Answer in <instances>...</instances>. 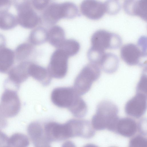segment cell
Listing matches in <instances>:
<instances>
[{
  "mask_svg": "<svg viewBox=\"0 0 147 147\" xmlns=\"http://www.w3.org/2000/svg\"><path fill=\"white\" fill-rule=\"evenodd\" d=\"M118 107L112 102L108 100L101 101L98 105L96 113L92 118L93 127L98 130L114 127L118 121Z\"/></svg>",
  "mask_w": 147,
  "mask_h": 147,
  "instance_id": "6da1fadb",
  "label": "cell"
},
{
  "mask_svg": "<svg viewBox=\"0 0 147 147\" xmlns=\"http://www.w3.org/2000/svg\"><path fill=\"white\" fill-rule=\"evenodd\" d=\"M100 75L99 67L90 63L81 70L75 79L73 88L79 96L84 95L89 90L93 83L98 79Z\"/></svg>",
  "mask_w": 147,
  "mask_h": 147,
  "instance_id": "7a4b0ae2",
  "label": "cell"
},
{
  "mask_svg": "<svg viewBox=\"0 0 147 147\" xmlns=\"http://www.w3.org/2000/svg\"><path fill=\"white\" fill-rule=\"evenodd\" d=\"M14 5L17 11L18 24L23 27L32 29L41 21L33 9L31 2L28 0H15Z\"/></svg>",
  "mask_w": 147,
  "mask_h": 147,
  "instance_id": "3957f363",
  "label": "cell"
},
{
  "mask_svg": "<svg viewBox=\"0 0 147 147\" xmlns=\"http://www.w3.org/2000/svg\"><path fill=\"white\" fill-rule=\"evenodd\" d=\"M91 47L105 51L107 49H116L122 44V40L120 36L104 30L95 31L91 38Z\"/></svg>",
  "mask_w": 147,
  "mask_h": 147,
  "instance_id": "277c9868",
  "label": "cell"
},
{
  "mask_svg": "<svg viewBox=\"0 0 147 147\" xmlns=\"http://www.w3.org/2000/svg\"><path fill=\"white\" fill-rule=\"evenodd\" d=\"M137 45L132 43L125 44L121 48V59L127 65L132 66L145 65L144 59L146 57V49L144 43L140 41Z\"/></svg>",
  "mask_w": 147,
  "mask_h": 147,
  "instance_id": "5b68a950",
  "label": "cell"
},
{
  "mask_svg": "<svg viewBox=\"0 0 147 147\" xmlns=\"http://www.w3.org/2000/svg\"><path fill=\"white\" fill-rule=\"evenodd\" d=\"M21 105L17 90L5 88L0 102V110L3 116L6 118L16 116L20 110Z\"/></svg>",
  "mask_w": 147,
  "mask_h": 147,
  "instance_id": "8992f818",
  "label": "cell"
},
{
  "mask_svg": "<svg viewBox=\"0 0 147 147\" xmlns=\"http://www.w3.org/2000/svg\"><path fill=\"white\" fill-rule=\"evenodd\" d=\"M68 57L60 49L53 53L47 69L51 78L61 79L65 76L67 71Z\"/></svg>",
  "mask_w": 147,
  "mask_h": 147,
  "instance_id": "52a82bcc",
  "label": "cell"
},
{
  "mask_svg": "<svg viewBox=\"0 0 147 147\" xmlns=\"http://www.w3.org/2000/svg\"><path fill=\"white\" fill-rule=\"evenodd\" d=\"M79 96L73 87H61L53 89L51 97L52 102L56 106L69 109Z\"/></svg>",
  "mask_w": 147,
  "mask_h": 147,
  "instance_id": "ba28073f",
  "label": "cell"
},
{
  "mask_svg": "<svg viewBox=\"0 0 147 147\" xmlns=\"http://www.w3.org/2000/svg\"><path fill=\"white\" fill-rule=\"evenodd\" d=\"M44 131L45 137L49 142L71 138L70 128L67 122L62 124L55 122H49L45 125Z\"/></svg>",
  "mask_w": 147,
  "mask_h": 147,
  "instance_id": "9c48e42d",
  "label": "cell"
},
{
  "mask_svg": "<svg viewBox=\"0 0 147 147\" xmlns=\"http://www.w3.org/2000/svg\"><path fill=\"white\" fill-rule=\"evenodd\" d=\"M147 109V94L136 92V94L127 102L125 106L126 113L139 118L145 113Z\"/></svg>",
  "mask_w": 147,
  "mask_h": 147,
  "instance_id": "30bf717a",
  "label": "cell"
},
{
  "mask_svg": "<svg viewBox=\"0 0 147 147\" xmlns=\"http://www.w3.org/2000/svg\"><path fill=\"white\" fill-rule=\"evenodd\" d=\"M30 62L24 61L11 68L8 72V78L5 83L18 89L20 84L30 76L28 67Z\"/></svg>",
  "mask_w": 147,
  "mask_h": 147,
  "instance_id": "8fae6325",
  "label": "cell"
},
{
  "mask_svg": "<svg viewBox=\"0 0 147 147\" xmlns=\"http://www.w3.org/2000/svg\"><path fill=\"white\" fill-rule=\"evenodd\" d=\"M82 13L88 18L94 20L102 18L106 12L104 3L96 0H84L80 5Z\"/></svg>",
  "mask_w": 147,
  "mask_h": 147,
  "instance_id": "7c38bea8",
  "label": "cell"
},
{
  "mask_svg": "<svg viewBox=\"0 0 147 147\" xmlns=\"http://www.w3.org/2000/svg\"><path fill=\"white\" fill-rule=\"evenodd\" d=\"M68 8L67 2L51 3L43 14L44 19L48 23L53 24L63 18H67Z\"/></svg>",
  "mask_w": 147,
  "mask_h": 147,
  "instance_id": "4fadbf2b",
  "label": "cell"
},
{
  "mask_svg": "<svg viewBox=\"0 0 147 147\" xmlns=\"http://www.w3.org/2000/svg\"><path fill=\"white\" fill-rule=\"evenodd\" d=\"M147 0L125 1L123 8L128 14L137 16L144 20H147Z\"/></svg>",
  "mask_w": 147,
  "mask_h": 147,
  "instance_id": "5bb4252c",
  "label": "cell"
},
{
  "mask_svg": "<svg viewBox=\"0 0 147 147\" xmlns=\"http://www.w3.org/2000/svg\"><path fill=\"white\" fill-rule=\"evenodd\" d=\"M28 71L30 76L40 82L43 85L47 86L50 84L51 78L47 69L30 62Z\"/></svg>",
  "mask_w": 147,
  "mask_h": 147,
  "instance_id": "9a60e30c",
  "label": "cell"
},
{
  "mask_svg": "<svg viewBox=\"0 0 147 147\" xmlns=\"http://www.w3.org/2000/svg\"><path fill=\"white\" fill-rule=\"evenodd\" d=\"M119 64L118 57L111 53H105L102 56L98 66L105 72L113 73L117 69Z\"/></svg>",
  "mask_w": 147,
  "mask_h": 147,
  "instance_id": "2e32d148",
  "label": "cell"
},
{
  "mask_svg": "<svg viewBox=\"0 0 147 147\" xmlns=\"http://www.w3.org/2000/svg\"><path fill=\"white\" fill-rule=\"evenodd\" d=\"M14 52L4 47L0 50V72L5 73L10 70L14 61Z\"/></svg>",
  "mask_w": 147,
  "mask_h": 147,
  "instance_id": "e0dca14e",
  "label": "cell"
},
{
  "mask_svg": "<svg viewBox=\"0 0 147 147\" xmlns=\"http://www.w3.org/2000/svg\"><path fill=\"white\" fill-rule=\"evenodd\" d=\"M65 40V32L61 26L56 25L52 27L48 32V40L53 46L60 48Z\"/></svg>",
  "mask_w": 147,
  "mask_h": 147,
  "instance_id": "ac0fdd59",
  "label": "cell"
},
{
  "mask_svg": "<svg viewBox=\"0 0 147 147\" xmlns=\"http://www.w3.org/2000/svg\"><path fill=\"white\" fill-rule=\"evenodd\" d=\"M117 125L119 133L125 136H131L136 131V123L130 118H125L121 119L118 121Z\"/></svg>",
  "mask_w": 147,
  "mask_h": 147,
  "instance_id": "d6986e66",
  "label": "cell"
},
{
  "mask_svg": "<svg viewBox=\"0 0 147 147\" xmlns=\"http://www.w3.org/2000/svg\"><path fill=\"white\" fill-rule=\"evenodd\" d=\"M48 40V32L44 28L39 27L35 28L30 32L28 40L30 44L39 45L44 43Z\"/></svg>",
  "mask_w": 147,
  "mask_h": 147,
  "instance_id": "ffe728a7",
  "label": "cell"
},
{
  "mask_svg": "<svg viewBox=\"0 0 147 147\" xmlns=\"http://www.w3.org/2000/svg\"><path fill=\"white\" fill-rule=\"evenodd\" d=\"M29 142L28 137L20 133H15L9 137L6 145L7 147H28Z\"/></svg>",
  "mask_w": 147,
  "mask_h": 147,
  "instance_id": "44dd1931",
  "label": "cell"
},
{
  "mask_svg": "<svg viewBox=\"0 0 147 147\" xmlns=\"http://www.w3.org/2000/svg\"><path fill=\"white\" fill-rule=\"evenodd\" d=\"M33 49V47L30 43H24L20 44L14 52L16 59L20 62L25 61L32 54Z\"/></svg>",
  "mask_w": 147,
  "mask_h": 147,
  "instance_id": "7402d4cb",
  "label": "cell"
},
{
  "mask_svg": "<svg viewBox=\"0 0 147 147\" xmlns=\"http://www.w3.org/2000/svg\"><path fill=\"white\" fill-rule=\"evenodd\" d=\"M68 110L75 117L81 118L86 114L88 108L84 101L79 96Z\"/></svg>",
  "mask_w": 147,
  "mask_h": 147,
  "instance_id": "603a6c76",
  "label": "cell"
},
{
  "mask_svg": "<svg viewBox=\"0 0 147 147\" xmlns=\"http://www.w3.org/2000/svg\"><path fill=\"white\" fill-rule=\"evenodd\" d=\"M18 23L17 17L8 12L0 14V29L4 30L12 29Z\"/></svg>",
  "mask_w": 147,
  "mask_h": 147,
  "instance_id": "cb8c5ba5",
  "label": "cell"
},
{
  "mask_svg": "<svg viewBox=\"0 0 147 147\" xmlns=\"http://www.w3.org/2000/svg\"><path fill=\"white\" fill-rule=\"evenodd\" d=\"M80 48V44L77 41L73 39H68L65 40L59 49L63 51L69 57L77 54Z\"/></svg>",
  "mask_w": 147,
  "mask_h": 147,
  "instance_id": "d4e9b609",
  "label": "cell"
},
{
  "mask_svg": "<svg viewBox=\"0 0 147 147\" xmlns=\"http://www.w3.org/2000/svg\"><path fill=\"white\" fill-rule=\"evenodd\" d=\"M106 9V12L112 15L117 13L121 8L119 2L117 1L108 0L104 2Z\"/></svg>",
  "mask_w": 147,
  "mask_h": 147,
  "instance_id": "484cf974",
  "label": "cell"
},
{
  "mask_svg": "<svg viewBox=\"0 0 147 147\" xmlns=\"http://www.w3.org/2000/svg\"><path fill=\"white\" fill-rule=\"evenodd\" d=\"M146 69L144 70L136 87V92L147 94Z\"/></svg>",
  "mask_w": 147,
  "mask_h": 147,
  "instance_id": "4316f807",
  "label": "cell"
},
{
  "mask_svg": "<svg viewBox=\"0 0 147 147\" xmlns=\"http://www.w3.org/2000/svg\"><path fill=\"white\" fill-rule=\"evenodd\" d=\"M130 147H147L146 140L141 136H137L133 139L130 144Z\"/></svg>",
  "mask_w": 147,
  "mask_h": 147,
  "instance_id": "83f0119b",
  "label": "cell"
},
{
  "mask_svg": "<svg viewBox=\"0 0 147 147\" xmlns=\"http://www.w3.org/2000/svg\"><path fill=\"white\" fill-rule=\"evenodd\" d=\"M49 1L48 0H32L31 3L35 9L41 11L47 6Z\"/></svg>",
  "mask_w": 147,
  "mask_h": 147,
  "instance_id": "f1b7e54d",
  "label": "cell"
},
{
  "mask_svg": "<svg viewBox=\"0 0 147 147\" xmlns=\"http://www.w3.org/2000/svg\"><path fill=\"white\" fill-rule=\"evenodd\" d=\"M11 3L10 0H0V14L8 12Z\"/></svg>",
  "mask_w": 147,
  "mask_h": 147,
  "instance_id": "f546056e",
  "label": "cell"
},
{
  "mask_svg": "<svg viewBox=\"0 0 147 147\" xmlns=\"http://www.w3.org/2000/svg\"><path fill=\"white\" fill-rule=\"evenodd\" d=\"M9 137L0 129V147H3L6 145Z\"/></svg>",
  "mask_w": 147,
  "mask_h": 147,
  "instance_id": "4dcf8cb0",
  "label": "cell"
},
{
  "mask_svg": "<svg viewBox=\"0 0 147 147\" xmlns=\"http://www.w3.org/2000/svg\"><path fill=\"white\" fill-rule=\"evenodd\" d=\"M7 124L6 118L3 116L0 110V129L5 128L7 126Z\"/></svg>",
  "mask_w": 147,
  "mask_h": 147,
  "instance_id": "1f68e13d",
  "label": "cell"
},
{
  "mask_svg": "<svg viewBox=\"0 0 147 147\" xmlns=\"http://www.w3.org/2000/svg\"><path fill=\"white\" fill-rule=\"evenodd\" d=\"M6 44V39L2 34H0V50L5 47Z\"/></svg>",
  "mask_w": 147,
  "mask_h": 147,
  "instance_id": "d6a6232c",
  "label": "cell"
},
{
  "mask_svg": "<svg viewBox=\"0 0 147 147\" xmlns=\"http://www.w3.org/2000/svg\"><path fill=\"white\" fill-rule=\"evenodd\" d=\"M61 147H76V146L71 141H67L63 144Z\"/></svg>",
  "mask_w": 147,
  "mask_h": 147,
  "instance_id": "836d02e7",
  "label": "cell"
},
{
  "mask_svg": "<svg viewBox=\"0 0 147 147\" xmlns=\"http://www.w3.org/2000/svg\"><path fill=\"white\" fill-rule=\"evenodd\" d=\"M84 147H97L96 146L91 144H88L86 145Z\"/></svg>",
  "mask_w": 147,
  "mask_h": 147,
  "instance_id": "e575fe53",
  "label": "cell"
},
{
  "mask_svg": "<svg viewBox=\"0 0 147 147\" xmlns=\"http://www.w3.org/2000/svg\"><path fill=\"white\" fill-rule=\"evenodd\" d=\"M40 147H51V146H50L49 144H48L41 146Z\"/></svg>",
  "mask_w": 147,
  "mask_h": 147,
  "instance_id": "d590c367",
  "label": "cell"
},
{
  "mask_svg": "<svg viewBox=\"0 0 147 147\" xmlns=\"http://www.w3.org/2000/svg\"><path fill=\"white\" fill-rule=\"evenodd\" d=\"M6 147L5 146H4V147Z\"/></svg>",
  "mask_w": 147,
  "mask_h": 147,
  "instance_id": "8d00e7d4",
  "label": "cell"
}]
</instances>
